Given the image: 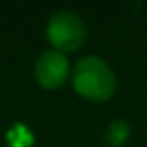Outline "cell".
Masks as SVG:
<instances>
[{
    "mask_svg": "<svg viewBox=\"0 0 147 147\" xmlns=\"http://www.w3.org/2000/svg\"><path fill=\"white\" fill-rule=\"evenodd\" d=\"M6 139L10 147H32V141H34L32 133L22 123H14L6 133Z\"/></svg>",
    "mask_w": 147,
    "mask_h": 147,
    "instance_id": "obj_4",
    "label": "cell"
},
{
    "mask_svg": "<svg viewBox=\"0 0 147 147\" xmlns=\"http://www.w3.org/2000/svg\"><path fill=\"white\" fill-rule=\"evenodd\" d=\"M49 40L63 51H75L85 40V26L73 12H57L47 26Z\"/></svg>",
    "mask_w": 147,
    "mask_h": 147,
    "instance_id": "obj_2",
    "label": "cell"
},
{
    "mask_svg": "<svg viewBox=\"0 0 147 147\" xmlns=\"http://www.w3.org/2000/svg\"><path fill=\"white\" fill-rule=\"evenodd\" d=\"M75 89L89 99H109L115 91V75L113 71L97 57H85L77 63L73 73Z\"/></svg>",
    "mask_w": 147,
    "mask_h": 147,
    "instance_id": "obj_1",
    "label": "cell"
},
{
    "mask_svg": "<svg viewBox=\"0 0 147 147\" xmlns=\"http://www.w3.org/2000/svg\"><path fill=\"white\" fill-rule=\"evenodd\" d=\"M69 75V61L59 51H47L36 61V79L42 87H59Z\"/></svg>",
    "mask_w": 147,
    "mask_h": 147,
    "instance_id": "obj_3",
    "label": "cell"
},
{
    "mask_svg": "<svg viewBox=\"0 0 147 147\" xmlns=\"http://www.w3.org/2000/svg\"><path fill=\"white\" fill-rule=\"evenodd\" d=\"M127 135H129V127H127V123H123V121H115V123L109 125L107 141H109L111 145H121L123 139H125Z\"/></svg>",
    "mask_w": 147,
    "mask_h": 147,
    "instance_id": "obj_5",
    "label": "cell"
}]
</instances>
